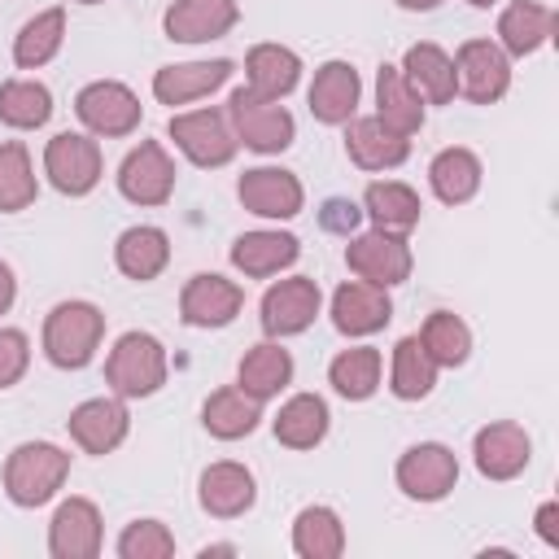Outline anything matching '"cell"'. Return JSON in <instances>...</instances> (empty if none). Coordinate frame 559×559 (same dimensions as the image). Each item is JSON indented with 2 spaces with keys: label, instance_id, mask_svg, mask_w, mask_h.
Listing matches in <instances>:
<instances>
[{
  "label": "cell",
  "instance_id": "1",
  "mask_svg": "<svg viewBox=\"0 0 559 559\" xmlns=\"http://www.w3.org/2000/svg\"><path fill=\"white\" fill-rule=\"evenodd\" d=\"M70 476V454L52 441H22L4 459V493L13 507H44Z\"/></svg>",
  "mask_w": 559,
  "mask_h": 559
},
{
  "label": "cell",
  "instance_id": "2",
  "mask_svg": "<svg viewBox=\"0 0 559 559\" xmlns=\"http://www.w3.org/2000/svg\"><path fill=\"white\" fill-rule=\"evenodd\" d=\"M105 336V314L92 301H57L44 319V354L61 371H79L96 358Z\"/></svg>",
  "mask_w": 559,
  "mask_h": 559
},
{
  "label": "cell",
  "instance_id": "3",
  "mask_svg": "<svg viewBox=\"0 0 559 559\" xmlns=\"http://www.w3.org/2000/svg\"><path fill=\"white\" fill-rule=\"evenodd\" d=\"M166 345L153 332H122L105 358V380L118 397H153L166 384Z\"/></svg>",
  "mask_w": 559,
  "mask_h": 559
},
{
  "label": "cell",
  "instance_id": "4",
  "mask_svg": "<svg viewBox=\"0 0 559 559\" xmlns=\"http://www.w3.org/2000/svg\"><path fill=\"white\" fill-rule=\"evenodd\" d=\"M227 122L236 131V140L253 153H284L297 135V122L293 114L280 105V100H262L253 96L249 87H236L231 92V105H227Z\"/></svg>",
  "mask_w": 559,
  "mask_h": 559
},
{
  "label": "cell",
  "instance_id": "5",
  "mask_svg": "<svg viewBox=\"0 0 559 559\" xmlns=\"http://www.w3.org/2000/svg\"><path fill=\"white\" fill-rule=\"evenodd\" d=\"M44 175L61 197H87L105 175V157H100L96 135H83V131L52 135L44 148Z\"/></svg>",
  "mask_w": 559,
  "mask_h": 559
},
{
  "label": "cell",
  "instance_id": "6",
  "mask_svg": "<svg viewBox=\"0 0 559 559\" xmlns=\"http://www.w3.org/2000/svg\"><path fill=\"white\" fill-rule=\"evenodd\" d=\"M166 131H170L175 148H179V153H183L192 166H201V170L227 166V162L236 157V148H240V140H236V131H231L227 114H218V109H192V114H175Z\"/></svg>",
  "mask_w": 559,
  "mask_h": 559
},
{
  "label": "cell",
  "instance_id": "7",
  "mask_svg": "<svg viewBox=\"0 0 559 559\" xmlns=\"http://www.w3.org/2000/svg\"><path fill=\"white\" fill-rule=\"evenodd\" d=\"M74 114L87 127V135L118 140L140 127V96L118 79H96L74 96Z\"/></svg>",
  "mask_w": 559,
  "mask_h": 559
},
{
  "label": "cell",
  "instance_id": "8",
  "mask_svg": "<svg viewBox=\"0 0 559 559\" xmlns=\"http://www.w3.org/2000/svg\"><path fill=\"white\" fill-rule=\"evenodd\" d=\"M393 476H397V489L411 502H441L459 485V459L441 441H419V445L402 450Z\"/></svg>",
  "mask_w": 559,
  "mask_h": 559
},
{
  "label": "cell",
  "instance_id": "9",
  "mask_svg": "<svg viewBox=\"0 0 559 559\" xmlns=\"http://www.w3.org/2000/svg\"><path fill=\"white\" fill-rule=\"evenodd\" d=\"M454 83L472 105H493L511 87V57L493 39H467L454 52Z\"/></svg>",
  "mask_w": 559,
  "mask_h": 559
},
{
  "label": "cell",
  "instance_id": "10",
  "mask_svg": "<svg viewBox=\"0 0 559 559\" xmlns=\"http://www.w3.org/2000/svg\"><path fill=\"white\" fill-rule=\"evenodd\" d=\"M345 262H349V271H354L358 280L380 284V288L402 284V280L411 275V266H415L406 236H397V231H380V227L354 236V240L345 245Z\"/></svg>",
  "mask_w": 559,
  "mask_h": 559
},
{
  "label": "cell",
  "instance_id": "11",
  "mask_svg": "<svg viewBox=\"0 0 559 559\" xmlns=\"http://www.w3.org/2000/svg\"><path fill=\"white\" fill-rule=\"evenodd\" d=\"M319 306H323L319 284L310 275H288L262 293V332L271 341L297 336L319 319Z\"/></svg>",
  "mask_w": 559,
  "mask_h": 559
},
{
  "label": "cell",
  "instance_id": "12",
  "mask_svg": "<svg viewBox=\"0 0 559 559\" xmlns=\"http://www.w3.org/2000/svg\"><path fill=\"white\" fill-rule=\"evenodd\" d=\"M118 192L131 205H166L175 192V162L157 140H140L118 166Z\"/></svg>",
  "mask_w": 559,
  "mask_h": 559
},
{
  "label": "cell",
  "instance_id": "13",
  "mask_svg": "<svg viewBox=\"0 0 559 559\" xmlns=\"http://www.w3.org/2000/svg\"><path fill=\"white\" fill-rule=\"evenodd\" d=\"M236 197H240V205H245L249 214L275 218V223L297 218L301 205H306L301 179H297L293 170H284V166H253V170H245L240 183H236Z\"/></svg>",
  "mask_w": 559,
  "mask_h": 559
},
{
  "label": "cell",
  "instance_id": "14",
  "mask_svg": "<svg viewBox=\"0 0 559 559\" xmlns=\"http://www.w3.org/2000/svg\"><path fill=\"white\" fill-rule=\"evenodd\" d=\"M245 306V288L227 275L197 271L179 293V319L188 328H227Z\"/></svg>",
  "mask_w": 559,
  "mask_h": 559
},
{
  "label": "cell",
  "instance_id": "15",
  "mask_svg": "<svg viewBox=\"0 0 559 559\" xmlns=\"http://www.w3.org/2000/svg\"><path fill=\"white\" fill-rule=\"evenodd\" d=\"M70 437L79 450L87 454H114L122 441H127V428H131V415H127V397H87L70 411L66 419Z\"/></svg>",
  "mask_w": 559,
  "mask_h": 559
},
{
  "label": "cell",
  "instance_id": "16",
  "mask_svg": "<svg viewBox=\"0 0 559 559\" xmlns=\"http://www.w3.org/2000/svg\"><path fill=\"white\" fill-rule=\"evenodd\" d=\"M100 542H105V528H100L96 502L66 498L52 511V524H48V555L52 559H96Z\"/></svg>",
  "mask_w": 559,
  "mask_h": 559
},
{
  "label": "cell",
  "instance_id": "17",
  "mask_svg": "<svg viewBox=\"0 0 559 559\" xmlns=\"http://www.w3.org/2000/svg\"><path fill=\"white\" fill-rule=\"evenodd\" d=\"M472 454H476V472L489 476V480H515L528 459H533V441L520 424L511 419H498V424H485L472 441Z\"/></svg>",
  "mask_w": 559,
  "mask_h": 559
},
{
  "label": "cell",
  "instance_id": "18",
  "mask_svg": "<svg viewBox=\"0 0 559 559\" xmlns=\"http://www.w3.org/2000/svg\"><path fill=\"white\" fill-rule=\"evenodd\" d=\"M236 22H240L236 0H175L162 17V31L175 44H210L223 39Z\"/></svg>",
  "mask_w": 559,
  "mask_h": 559
},
{
  "label": "cell",
  "instance_id": "19",
  "mask_svg": "<svg viewBox=\"0 0 559 559\" xmlns=\"http://www.w3.org/2000/svg\"><path fill=\"white\" fill-rule=\"evenodd\" d=\"M393 319L389 288L367 284V280H345L332 293V323L341 336H371Z\"/></svg>",
  "mask_w": 559,
  "mask_h": 559
},
{
  "label": "cell",
  "instance_id": "20",
  "mask_svg": "<svg viewBox=\"0 0 559 559\" xmlns=\"http://www.w3.org/2000/svg\"><path fill=\"white\" fill-rule=\"evenodd\" d=\"M345 153L358 170H393L411 157V135H397L376 114L345 122Z\"/></svg>",
  "mask_w": 559,
  "mask_h": 559
},
{
  "label": "cell",
  "instance_id": "21",
  "mask_svg": "<svg viewBox=\"0 0 559 559\" xmlns=\"http://www.w3.org/2000/svg\"><path fill=\"white\" fill-rule=\"evenodd\" d=\"M301 258V240L293 231H275V227H258V231H245L236 236L231 245V266L249 280H266V275H280L288 271L293 262Z\"/></svg>",
  "mask_w": 559,
  "mask_h": 559
},
{
  "label": "cell",
  "instance_id": "22",
  "mask_svg": "<svg viewBox=\"0 0 559 559\" xmlns=\"http://www.w3.org/2000/svg\"><path fill=\"white\" fill-rule=\"evenodd\" d=\"M197 498H201V507H205L214 520H236V515H245V511L253 507L258 480H253V472H249L245 463L223 459V463H210V467L201 472Z\"/></svg>",
  "mask_w": 559,
  "mask_h": 559
},
{
  "label": "cell",
  "instance_id": "23",
  "mask_svg": "<svg viewBox=\"0 0 559 559\" xmlns=\"http://www.w3.org/2000/svg\"><path fill=\"white\" fill-rule=\"evenodd\" d=\"M358 96H362L358 70L349 61H323L314 70V83H310V114L323 127H345L358 109Z\"/></svg>",
  "mask_w": 559,
  "mask_h": 559
},
{
  "label": "cell",
  "instance_id": "24",
  "mask_svg": "<svg viewBox=\"0 0 559 559\" xmlns=\"http://www.w3.org/2000/svg\"><path fill=\"white\" fill-rule=\"evenodd\" d=\"M231 61L227 57H214V61H183V66H162L153 74V96L162 105H188V100H201L210 92H218L227 79H231Z\"/></svg>",
  "mask_w": 559,
  "mask_h": 559
},
{
  "label": "cell",
  "instance_id": "25",
  "mask_svg": "<svg viewBox=\"0 0 559 559\" xmlns=\"http://www.w3.org/2000/svg\"><path fill=\"white\" fill-rule=\"evenodd\" d=\"M555 35V9L537 4V0H511L498 17V48L507 57H533L537 48H546Z\"/></svg>",
  "mask_w": 559,
  "mask_h": 559
},
{
  "label": "cell",
  "instance_id": "26",
  "mask_svg": "<svg viewBox=\"0 0 559 559\" xmlns=\"http://www.w3.org/2000/svg\"><path fill=\"white\" fill-rule=\"evenodd\" d=\"M301 79V57L284 44H253L245 57V87L262 100H284Z\"/></svg>",
  "mask_w": 559,
  "mask_h": 559
},
{
  "label": "cell",
  "instance_id": "27",
  "mask_svg": "<svg viewBox=\"0 0 559 559\" xmlns=\"http://www.w3.org/2000/svg\"><path fill=\"white\" fill-rule=\"evenodd\" d=\"M170 262V236L153 223H140V227H127L118 240H114V266L135 280V284H148L166 271Z\"/></svg>",
  "mask_w": 559,
  "mask_h": 559
},
{
  "label": "cell",
  "instance_id": "28",
  "mask_svg": "<svg viewBox=\"0 0 559 559\" xmlns=\"http://www.w3.org/2000/svg\"><path fill=\"white\" fill-rule=\"evenodd\" d=\"M406 83L424 96V105H450L459 96V83H454V57L437 44H411L402 66Z\"/></svg>",
  "mask_w": 559,
  "mask_h": 559
},
{
  "label": "cell",
  "instance_id": "29",
  "mask_svg": "<svg viewBox=\"0 0 559 559\" xmlns=\"http://www.w3.org/2000/svg\"><path fill=\"white\" fill-rule=\"evenodd\" d=\"M288 380H293V354L280 341H258L253 349H245L236 367V384L258 402H271L280 389H288Z\"/></svg>",
  "mask_w": 559,
  "mask_h": 559
},
{
  "label": "cell",
  "instance_id": "30",
  "mask_svg": "<svg viewBox=\"0 0 559 559\" xmlns=\"http://www.w3.org/2000/svg\"><path fill=\"white\" fill-rule=\"evenodd\" d=\"M328 424H332V415H328V402L319 393H293L280 406V415L271 419L275 441L288 450H314L328 437Z\"/></svg>",
  "mask_w": 559,
  "mask_h": 559
},
{
  "label": "cell",
  "instance_id": "31",
  "mask_svg": "<svg viewBox=\"0 0 559 559\" xmlns=\"http://www.w3.org/2000/svg\"><path fill=\"white\" fill-rule=\"evenodd\" d=\"M258 419H262V402L249 397L240 384H227V389L210 393L205 406H201V424H205V432L218 437V441H240V437H249V432L258 428Z\"/></svg>",
  "mask_w": 559,
  "mask_h": 559
},
{
  "label": "cell",
  "instance_id": "32",
  "mask_svg": "<svg viewBox=\"0 0 559 559\" xmlns=\"http://www.w3.org/2000/svg\"><path fill=\"white\" fill-rule=\"evenodd\" d=\"M376 118L397 135H415L424 127V96L406 83L397 66H380L376 74Z\"/></svg>",
  "mask_w": 559,
  "mask_h": 559
},
{
  "label": "cell",
  "instance_id": "33",
  "mask_svg": "<svg viewBox=\"0 0 559 559\" xmlns=\"http://www.w3.org/2000/svg\"><path fill=\"white\" fill-rule=\"evenodd\" d=\"M362 210H367L371 227L397 231V236H406V231L419 223V214H424L415 188H411V183H397V179H376V183H367Z\"/></svg>",
  "mask_w": 559,
  "mask_h": 559
},
{
  "label": "cell",
  "instance_id": "34",
  "mask_svg": "<svg viewBox=\"0 0 559 559\" xmlns=\"http://www.w3.org/2000/svg\"><path fill=\"white\" fill-rule=\"evenodd\" d=\"M428 183L437 192V201L445 205H463L480 192V157L472 148H441L432 162H428Z\"/></svg>",
  "mask_w": 559,
  "mask_h": 559
},
{
  "label": "cell",
  "instance_id": "35",
  "mask_svg": "<svg viewBox=\"0 0 559 559\" xmlns=\"http://www.w3.org/2000/svg\"><path fill=\"white\" fill-rule=\"evenodd\" d=\"M437 371H441V367L428 358L424 341L411 332V336H402V341L393 345L389 389H393V397H402V402H419V397H428V393H432V384H437Z\"/></svg>",
  "mask_w": 559,
  "mask_h": 559
},
{
  "label": "cell",
  "instance_id": "36",
  "mask_svg": "<svg viewBox=\"0 0 559 559\" xmlns=\"http://www.w3.org/2000/svg\"><path fill=\"white\" fill-rule=\"evenodd\" d=\"M293 550L301 559H336L345 550V524L332 507H301L293 520Z\"/></svg>",
  "mask_w": 559,
  "mask_h": 559
},
{
  "label": "cell",
  "instance_id": "37",
  "mask_svg": "<svg viewBox=\"0 0 559 559\" xmlns=\"http://www.w3.org/2000/svg\"><path fill=\"white\" fill-rule=\"evenodd\" d=\"M61 44H66V9H44L17 31L13 61L17 70H39L61 52Z\"/></svg>",
  "mask_w": 559,
  "mask_h": 559
},
{
  "label": "cell",
  "instance_id": "38",
  "mask_svg": "<svg viewBox=\"0 0 559 559\" xmlns=\"http://www.w3.org/2000/svg\"><path fill=\"white\" fill-rule=\"evenodd\" d=\"M328 384L345 397V402H367L380 389V349L376 345H354L341 349L328 367Z\"/></svg>",
  "mask_w": 559,
  "mask_h": 559
},
{
  "label": "cell",
  "instance_id": "39",
  "mask_svg": "<svg viewBox=\"0 0 559 559\" xmlns=\"http://www.w3.org/2000/svg\"><path fill=\"white\" fill-rule=\"evenodd\" d=\"M52 118V92L35 79H9L0 83V122L13 131H35Z\"/></svg>",
  "mask_w": 559,
  "mask_h": 559
},
{
  "label": "cell",
  "instance_id": "40",
  "mask_svg": "<svg viewBox=\"0 0 559 559\" xmlns=\"http://www.w3.org/2000/svg\"><path fill=\"white\" fill-rule=\"evenodd\" d=\"M415 336L424 341V349L437 367H463L472 354V328L454 310H432Z\"/></svg>",
  "mask_w": 559,
  "mask_h": 559
},
{
  "label": "cell",
  "instance_id": "41",
  "mask_svg": "<svg viewBox=\"0 0 559 559\" xmlns=\"http://www.w3.org/2000/svg\"><path fill=\"white\" fill-rule=\"evenodd\" d=\"M35 197H39V179H35L26 144L4 140L0 144V214H17V210L35 205Z\"/></svg>",
  "mask_w": 559,
  "mask_h": 559
},
{
  "label": "cell",
  "instance_id": "42",
  "mask_svg": "<svg viewBox=\"0 0 559 559\" xmlns=\"http://www.w3.org/2000/svg\"><path fill=\"white\" fill-rule=\"evenodd\" d=\"M122 559H170L175 555V533L162 520H131L118 537Z\"/></svg>",
  "mask_w": 559,
  "mask_h": 559
},
{
  "label": "cell",
  "instance_id": "43",
  "mask_svg": "<svg viewBox=\"0 0 559 559\" xmlns=\"http://www.w3.org/2000/svg\"><path fill=\"white\" fill-rule=\"evenodd\" d=\"M31 367V341L22 328H0V389H13Z\"/></svg>",
  "mask_w": 559,
  "mask_h": 559
},
{
  "label": "cell",
  "instance_id": "44",
  "mask_svg": "<svg viewBox=\"0 0 559 559\" xmlns=\"http://www.w3.org/2000/svg\"><path fill=\"white\" fill-rule=\"evenodd\" d=\"M323 227L349 236V231L358 227V205H349V201H328V205H323Z\"/></svg>",
  "mask_w": 559,
  "mask_h": 559
},
{
  "label": "cell",
  "instance_id": "45",
  "mask_svg": "<svg viewBox=\"0 0 559 559\" xmlns=\"http://www.w3.org/2000/svg\"><path fill=\"white\" fill-rule=\"evenodd\" d=\"M533 528H537V537H542L550 550H559V502H555V498L537 507V515H533Z\"/></svg>",
  "mask_w": 559,
  "mask_h": 559
},
{
  "label": "cell",
  "instance_id": "46",
  "mask_svg": "<svg viewBox=\"0 0 559 559\" xmlns=\"http://www.w3.org/2000/svg\"><path fill=\"white\" fill-rule=\"evenodd\" d=\"M13 297H17V280H13V266L0 258V314L13 306Z\"/></svg>",
  "mask_w": 559,
  "mask_h": 559
},
{
  "label": "cell",
  "instance_id": "47",
  "mask_svg": "<svg viewBox=\"0 0 559 559\" xmlns=\"http://www.w3.org/2000/svg\"><path fill=\"white\" fill-rule=\"evenodd\" d=\"M441 0H397V9H406V13H428V9H437Z\"/></svg>",
  "mask_w": 559,
  "mask_h": 559
},
{
  "label": "cell",
  "instance_id": "48",
  "mask_svg": "<svg viewBox=\"0 0 559 559\" xmlns=\"http://www.w3.org/2000/svg\"><path fill=\"white\" fill-rule=\"evenodd\" d=\"M210 555H236V546H231V542H214V546H201V559H210Z\"/></svg>",
  "mask_w": 559,
  "mask_h": 559
},
{
  "label": "cell",
  "instance_id": "49",
  "mask_svg": "<svg viewBox=\"0 0 559 559\" xmlns=\"http://www.w3.org/2000/svg\"><path fill=\"white\" fill-rule=\"evenodd\" d=\"M472 9H489V4H498V0H467Z\"/></svg>",
  "mask_w": 559,
  "mask_h": 559
},
{
  "label": "cell",
  "instance_id": "50",
  "mask_svg": "<svg viewBox=\"0 0 559 559\" xmlns=\"http://www.w3.org/2000/svg\"><path fill=\"white\" fill-rule=\"evenodd\" d=\"M79 4H100V0H79Z\"/></svg>",
  "mask_w": 559,
  "mask_h": 559
}]
</instances>
